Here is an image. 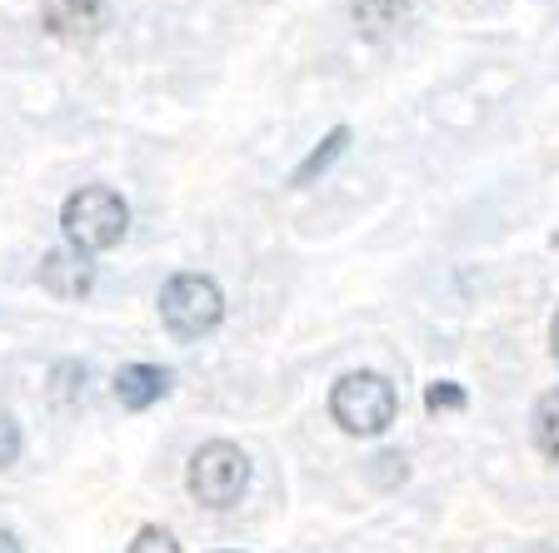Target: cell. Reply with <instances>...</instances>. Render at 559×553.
I'll return each mask as SVG.
<instances>
[{
  "mask_svg": "<svg viewBox=\"0 0 559 553\" xmlns=\"http://www.w3.org/2000/svg\"><path fill=\"white\" fill-rule=\"evenodd\" d=\"M60 230H66L70 250H81V254L116 250L130 230V205L110 184H85V190H75V195L66 200V209H60Z\"/></svg>",
  "mask_w": 559,
  "mask_h": 553,
  "instance_id": "obj_1",
  "label": "cell"
},
{
  "mask_svg": "<svg viewBox=\"0 0 559 553\" xmlns=\"http://www.w3.org/2000/svg\"><path fill=\"white\" fill-rule=\"evenodd\" d=\"M395 409H400L395 384L384 380V374H370V369L345 374V380L335 384V394H330V414H335V424L345 429V434H360V438L384 434V429L395 424Z\"/></svg>",
  "mask_w": 559,
  "mask_h": 553,
  "instance_id": "obj_2",
  "label": "cell"
},
{
  "mask_svg": "<svg viewBox=\"0 0 559 553\" xmlns=\"http://www.w3.org/2000/svg\"><path fill=\"white\" fill-rule=\"evenodd\" d=\"M186 489L195 494V504H205V508H235L240 494L250 489V459H245V449L230 444V438L200 444V449L190 454Z\"/></svg>",
  "mask_w": 559,
  "mask_h": 553,
  "instance_id": "obj_3",
  "label": "cell"
},
{
  "mask_svg": "<svg viewBox=\"0 0 559 553\" xmlns=\"http://www.w3.org/2000/svg\"><path fill=\"white\" fill-rule=\"evenodd\" d=\"M160 320L175 339H200L225 320V294L210 275H175L160 289Z\"/></svg>",
  "mask_w": 559,
  "mask_h": 553,
  "instance_id": "obj_4",
  "label": "cell"
},
{
  "mask_svg": "<svg viewBox=\"0 0 559 553\" xmlns=\"http://www.w3.org/2000/svg\"><path fill=\"white\" fill-rule=\"evenodd\" d=\"M40 21L56 40L85 46L110 25V0H40Z\"/></svg>",
  "mask_w": 559,
  "mask_h": 553,
  "instance_id": "obj_5",
  "label": "cell"
},
{
  "mask_svg": "<svg viewBox=\"0 0 559 553\" xmlns=\"http://www.w3.org/2000/svg\"><path fill=\"white\" fill-rule=\"evenodd\" d=\"M40 285H46L56 300H81V294H91V285H95L91 254H81V250H50L46 260H40Z\"/></svg>",
  "mask_w": 559,
  "mask_h": 553,
  "instance_id": "obj_6",
  "label": "cell"
},
{
  "mask_svg": "<svg viewBox=\"0 0 559 553\" xmlns=\"http://www.w3.org/2000/svg\"><path fill=\"white\" fill-rule=\"evenodd\" d=\"M165 389H170V374L160 364H126L116 374V399L126 409H151L155 399H165Z\"/></svg>",
  "mask_w": 559,
  "mask_h": 553,
  "instance_id": "obj_7",
  "label": "cell"
},
{
  "mask_svg": "<svg viewBox=\"0 0 559 553\" xmlns=\"http://www.w3.org/2000/svg\"><path fill=\"white\" fill-rule=\"evenodd\" d=\"M345 151H349V125H335V130H330L325 140H320V145H314L310 155H305L300 165H295L290 184H314V180H320V175H325L330 165H335V160H340V155H345Z\"/></svg>",
  "mask_w": 559,
  "mask_h": 553,
  "instance_id": "obj_8",
  "label": "cell"
},
{
  "mask_svg": "<svg viewBox=\"0 0 559 553\" xmlns=\"http://www.w3.org/2000/svg\"><path fill=\"white\" fill-rule=\"evenodd\" d=\"M349 15H355V25L365 35H384L395 25H405L409 0H349Z\"/></svg>",
  "mask_w": 559,
  "mask_h": 553,
  "instance_id": "obj_9",
  "label": "cell"
},
{
  "mask_svg": "<svg viewBox=\"0 0 559 553\" xmlns=\"http://www.w3.org/2000/svg\"><path fill=\"white\" fill-rule=\"evenodd\" d=\"M535 444L545 449L549 464H559V389H549L535 404Z\"/></svg>",
  "mask_w": 559,
  "mask_h": 553,
  "instance_id": "obj_10",
  "label": "cell"
},
{
  "mask_svg": "<svg viewBox=\"0 0 559 553\" xmlns=\"http://www.w3.org/2000/svg\"><path fill=\"white\" fill-rule=\"evenodd\" d=\"M425 409H430V414H444V409H465V389H460L454 380L430 384V389H425Z\"/></svg>",
  "mask_w": 559,
  "mask_h": 553,
  "instance_id": "obj_11",
  "label": "cell"
},
{
  "mask_svg": "<svg viewBox=\"0 0 559 553\" xmlns=\"http://www.w3.org/2000/svg\"><path fill=\"white\" fill-rule=\"evenodd\" d=\"M15 459H21V424L0 409V469H11Z\"/></svg>",
  "mask_w": 559,
  "mask_h": 553,
  "instance_id": "obj_12",
  "label": "cell"
},
{
  "mask_svg": "<svg viewBox=\"0 0 559 553\" xmlns=\"http://www.w3.org/2000/svg\"><path fill=\"white\" fill-rule=\"evenodd\" d=\"M130 553H180V543H175L165 529H140L135 543H130Z\"/></svg>",
  "mask_w": 559,
  "mask_h": 553,
  "instance_id": "obj_13",
  "label": "cell"
},
{
  "mask_svg": "<svg viewBox=\"0 0 559 553\" xmlns=\"http://www.w3.org/2000/svg\"><path fill=\"white\" fill-rule=\"evenodd\" d=\"M0 553H21V539L11 529H0Z\"/></svg>",
  "mask_w": 559,
  "mask_h": 553,
  "instance_id": "obj_14",
  "label": "cell"
},
{
  "mask_svg": "<svg viewBox=\"0 0 559 553\" xmlns=\"http://www.w3.org/2000/svg\"><path fill=\"white\" fill-rule=\"evenodd\" d=\"M549 349H555V359H559V314H555V324H549Z\"/></svg>",
  "mask_w": 559,
  "mask_h": 553,
  "instance_id": "obj_15",
  "label": "cell"
}]
</instances>
